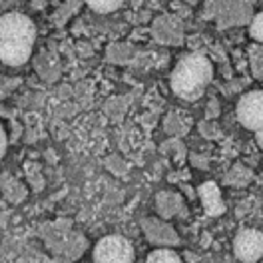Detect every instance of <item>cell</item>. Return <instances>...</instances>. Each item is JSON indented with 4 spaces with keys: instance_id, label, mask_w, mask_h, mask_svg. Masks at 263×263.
<instances>
[{
    "instance_id": "cell-1",
    "label": "cell",
    "mask_w": 263,
    "mask_h": 263,
    "mask_svg": "<svg viewBox=\"0 0 263 263\" xmlns=\"http://www.w3.org/2000/svg\"><path fill=\"white\" fill-rule=\"evenodd\" d=\"M36 26L26 14L8 12L0 16V62L22 66L32 56Z\"/></svg>"
},
{
    "instance_id": "cell-2",
    "label": "cell",
    "mask_w": 263,
    "mask_h": 263,
    "mask_svg": "<svg viewBox=\"0 0 263 263\" xmlns=\"http://www.w3.org/2000/svg\"><path fill=\"white\" fill-rule=\"evenodd\" d=\"M212 78H214L212 62L203 54L194 52V54L183 56L176 64L174 72H172V78H170V84H172V90L178 98L194 102V100L203 96V92L210 86Z\"/></svg>"
},
{
    "instance_id": "cell-3",
    "label": "cell",
    "mask_w": 263,
    "mask_h": 263,
    "mask_svg": "<svg viewBox=\"0 0 263 263\" xmlns=\"http://www.w3.org/2000/svg\"><path fill=\"white\" fill-rule=\"evenodd\" d=\"M38 235L46 243L48 251L52 253L54 263H74L84 255L88 239L80 231H74L72 219L62 217L50 223H42Z\"/></svg>"
},
{
    "instance_id": "cell-4",
    "label": "cell",
    "mask_w": 263,
    "mask_h": 263,
    "mask_svg": "<svg viewBox=\"0 0 263 263\" xmlns=\"http://www.w3.org/2000/svg\"><path fill=\"white\" fill-rule=\"evenodd\" d=\"M134 246L122 235H106L94 247V263H134Z\"/></svg>"
},
{
    "instance_id": "cell-5",
    "label": "cell",
    "mask_w": 263,
    "mask_h": 263,
    "mask_svg": "<svg viewBox=\"0 0 263 263\" xmlns=\"http://www.w3.org/2000/svg\"><path fill=\"white\" fill-rule=\"evenodd\" d=\"M237 120L246 130L257 132L263 128V90L247 92L237 102Z\"/></svg>"
},
{
    "instance_id": "cell-6",
    "label": "cell",
    "mask_w": 263,
    "mask_h": 263,
    "mask_svg": "<svg viewBox=\"0 0 263 263\" xmlns=\"http://www.w3.org/2000/svg\"><path fill=\"white\" fill-rule=\"evenodd\" d=\"M235 257L243 263H255L263 257V233L259 230H243L233 241Z\"/></svg>"
},
{
    "instance_id": "cell-7",
    "label": "cell",
    "mask_w": 263,
    "mask_h": 263,
    "mask_svg": "<svg viewBox=\"0 0 263 263\" xmlns=\"http://www.w3.org/2000/svg\"><path fill=\"white\" fill-rule=\"evenodd\" d=\"M0 190H2V196L6 197V201H10V203H22L28 196V190L24 187V183L12 178L8 172H4L0 176Z\"/></svg>"
},
{
    "instance_id": "cell-8",
    "label": "cell",
    "mask_w": 263,
    "mask_h": 263,
    "mask_svg": "<svg viewBox=\"0 0 263 263\" xmlns=\"http://www.w3.org/2000/svg\"><path fill=\"white\" fill-rule=\"evenodd\" d=\"M144 230L148 233V239L154 243H174V241H178L174 237V231L164 223L156 221V219H144Z\"/></svg>"
},
{
    "instance_id": "cell-9",
    "label": "cell",
    "mask_w": 263,
    "mask_h": 263,
    "mask_svg": "<svg viewBox=\"0 0 263 263\" xmlns=\"http://www.w3.org/2000/svg\"><path fill=\"white\" fill-rule=\"evenodd\" d=\"M146 263H181V259L176 251L162 247V249H154L148 255Z\"/></svg>"
},
{
    "instance_id": "cell-10",
    "label": "cell",
    "mask_w": 263,
    "mask_h": 263,
    "mask_svg": "<svg viewBox=\"0 0 263 263\" xmlns=\"http://www.w3.org/2000/svg\"><path fill=\"white\" fill-rule=\"evenodd\" d=\"M122 2L124 0H86V4L94 12H98V14H110V12H114V10H118L122 6Z\"/></svg>"
},
{
    "instance_id": "cell-11",
    "label": "cell",
    "mask_w": 263,
    "mask_h": 263,
    "mask_svg": "<svg viewBox=\"0 0 263 263\" xmlns=\"http://www.w3.org/2000/svg\"><path fill=\"white\" fill-rule=\"evenodd\" d=\"M132 56V48L126 44H114L108 48V60L114 64H124L128 62V58Z\"/></svg>"
},
{
    "instance_id": "cell-12",
    "label": "cell",
    "mask_w": 263,
    "mask_h": 263,
    "mask_svg": "<svg viewBox=\"0 0 263 263\" xmlns=\"http://www.w3.org/2000/svg\"><path fill=\"white\" fill-rule=\"evenodd\" d=\"M158 210L164 217H170L178 210V199L172 196V194H162L158 196Z\"/></svg>"
},
{
    "instance_id": "cell-13",
    "label": "cell",
    "mask_w": 263,
    "mask_h": 263,
    "mask_svg": "<svg viewBox=\"0 0 263 263\" xmlns=\"http://www.w3.org/2000/svg\"><path fill=\"white\" fill-rule=\"evenodd\" d=\"M154 32H156V36H158V40H164V42L176 38V34L172 32V24H170V20H167V18H162V20H158V22H156Z\"/></svg>"
},
{
    "instance_id": "cell-14",
    "label": "cell",
    "mask_w": 263,
    "mask_h": 263,
    "mask_svg": "<svg viewBox=\"0 0 263 263\" xmlns=\"http://www.w3.org/2000/svg\"><path fill=\"white\" fill-rule=\"evenodd\" d=\"M124 102L126 100H122V98H112V100H108L106 102V114L110 116V118H114V120H120V114L124 112Z\"/></svg>"
},
{
    "instance_id": "cell-15",
    "label": "cell",
    "mask_w": 263,
    "mask_h": 263,
    "mask_svg": "<svg viewBox=\"0 0 263 263\" xmlns=\"http://www.w3.org/2000/svg\"><path fill=\"white\" fill-rule=\"evenodd\" d=\"M249 34H251L253 40L263 42V12H259V14L253 16L251 24H249Z\"/></svg>"
},
{
    "instance_id": "cell-16",
    "label": "cell",
    "mask_w": 263,
    "mask_h": 263,
    "mask_svg": "<svg viewBox=\"0 0 263 263\" xmlns=\"http://www.w3.org/2000/svg\"><path fill=\"white\" fill-rule=\"evenodd\" d=\"M26 176H28V181H30V185H32L36 192L44 190V178L40 176V167H38V165H32V167H28Z\"/></svg>"
},
{
    "instance_id": "cell-17",
    "label": "cell",
    "mask_w": 263,
    "mask_h": 263,
    "mask_svg": "<svg viewBox=\"0 0 263 263\" xmlns=\"http://www.w3.org/2000/svg\"><path fill=\"white\" fill-rule=\"evenodd\" d=\"M104 164H106V167H108L112 174H116V176H122V174L126 172V164H124V162H122L118 156H110V158H108Z\"/></svg>"
},
{
    "instance_id": "cell-18",
    "label": "cell",
    "mask_w": 263,
    "mask_h": 263,
    "mask_svg": "<svg viewBox=\"0 0 263 263\" xmlns=\"http://www.w3.org/2000/svg\"><path fill=\"white\" fill-rule=\"evenodd\" d=\"M18 84H20L18 78H4V76H0V98L6 96L12 88H16Z\"/></svg>"
},
{
    "instance_id": "cell-19",
    "label": "cell",
    "mask_w": 263,
    "mask_h": 263,
    "mask_svg": "<svg viewBox=\"0 0 263 263\" xmlns=\"http://www.w3.org/2000/svg\"><path fill=\"white\" fill-rule=\"evenodd\" d=\"M6 146H8L6 132H4V128L0 126V160H2V158H4V154H6Z\"/></svg>"
},
{
    "instance_id": "cell-20",
    "label": "cell",
    "mask_w": 263,
    "mask_h": 263,
    "mask_svg": "<svg viewBox=\"0 0 263 263\" xmlns=\"http://www.w3.org/2000/svg\"><path fill=\"white\" fill-rule=\"evenodd\" d=\"M255 140H257V146L263 149V128H261V130L255 132Z\"/></svg>"
}]
</instances>
